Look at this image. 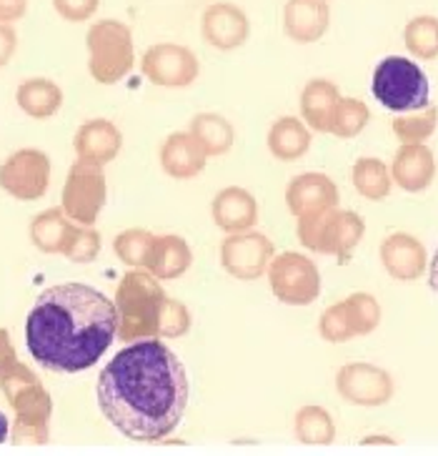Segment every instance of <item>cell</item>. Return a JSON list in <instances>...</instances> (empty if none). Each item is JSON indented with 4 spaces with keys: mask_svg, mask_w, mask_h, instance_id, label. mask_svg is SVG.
Instances as JSON below:
<instances>
[{
    "mask_svg": "<svg viewBox=\"0 0 438 456\" xmlns=\"http://www.w3.org/2000/svg\"><path fill=\"white\" fill-rule=\"evenodd\" d=\"M73 226L76 221L63 211V206H53L30 221V241L43 254H63Z\"/></svg>",
    "mask_w": 438,
    "mask_h": 456,
    "instance_id": "d4e9b609",
    "label": "cell"
},
{
    "mask_svg": "<svg viewBox=\"0 0 438 456\" xmlns=\"http://www.w3.org/2000/svg\"><path fill=\"white\" fill-rule=\"evenodd\" d=\"M98 254H101V233L93 226L76 224L63 246V256L73 264H91L98 258Z\"/></svg>",
    "mask_w": 438,
    "mask_h": 456,
    "instance_id": "e575fe53",
    "label": "cell"
},
{
    "mask_svg": "<svg viewBox=\"0 0 438 456\" xmlns=\"http://www.w3.org/2000/svg\"><path fill=\"white\" fill-rule=\"evenodd\" d=\"M206 163H208L206 151L196 143V138L188 131H175L160 146V168L175 181L196 178L203 174Z\"/></svg>",
    "mask_w": 438,
    "mask_h": 456,
    "instance_id": "ffe728a7",
    "label": "cell"
},
{
    "mask_svg": "<svg viewBox=\"0 0 438 456\" xmlns=\"http://www.w3.org/2000/svg\"><path fill=\"white\" fill-rule=\"evenodd\" d=\"M336 391L353 406H384L393 399V376L369 362L345 363L336 374Z\"/></svg>",
    "mask_w": 438,
    "mask_h": 456,
    "instance_id": "8fae6325",
    "label": "cell"
},
{
    "mask_svg": "<svg viewBox=\"0 0 438 456\" xmlns=\"http://www.w3.org/2000/svg\"><path fill=\"white\" fill-rule=\"evenodd\" d=\"M428 286L438 294V248L436 254H434V258L428 261Z\"/></svg>",
    "mask_w": 438,
    "mask_h": 456,
    "instance_id": "7bdbcfd3",
    "label": "cell"
},
{
    "mask_svg": "<svg viewBox=\"0 0 438 456\" xmlns=\"http://www.w3.org/2000/svg\"><path fill=\"white\" fill-rule=\"evenodd\" d=\"M371 121V108L359 98H341L331 123V134L336 138H356Z\"/></svg>",
    "mask_w": 438,
    "mask_h": 456,
    "instance_id": "d6a6232c",
    "label": "cell"
},
{
    "mask_svg": "<svg viewBox=\"0 0 438 456\" xmlns=\"http://www.w3.org/2000/svg\"><path fill=\"white\" fill-rule=\"evenodd\" d=\"M266 276L273 296L286 306H311L320 296L323 286L319 266L308 256L296 251L273 256Z\"/></svg>",
    "mask_w": 438,
    "mask_h": 456,
    "instance_id": "52a82bcc",
    "label": "cell"
},
{
    "mask_svg": "<svg viewBox=\"0 0 438 456\" xmlns=\"http://www.w3.org/2000/svg\"><path fill=\"white\" fill-rule=\"evenodd\" d=\"M0 391L8 406L13 409V427L11 439L18 446L51 442V416H53V399L48 389L40 384L36 371L26 363H15L0 376Z\"/></svg>",
    "mask_w": 438,
    "mask_h": 456,
    "instance_id": "3957f363",
    "label": "cell"
},
{
    "mask_svg": "<svg viewBox=\"0 0 438 456\" xmlns=\"http://www.w3.org/2000/svg\"><path fill=\"white\" fill-rule=\"evenodd\" d=\"M15 101L26 116L43 121V118H51L61 110L63 91L58 83L48 81V78H30V81H23L18 86Z\"/></svg>",
    "mask_w": 438,
    "mask_h": 456,
    "instance_id": "484cf974",
    "label": "cell"
},
{
    "mask_svg": "<svg viewBox=\"0 0 438 456\" xmlns=\"http://www.w3.org/2000/svg\"><path fill=\"white\" fill-rule=\"evenodd\" d=\"M286 206L296 218L338 208V188L326 174L308 171L291 178L286 188Z\"/></svg>",
    "mask_w": 438,
    "mask_h": 456,
    "instance_id": "9a60e30c",
    "label": "cell"
},
{
    "mask_svg": "<svg viewBox=\"0 0 438 456\" xmlns=\"http://www.w3.org/2000/svg\"><path fill=\"white\" fill-rule=\"evenodd\" d=\"M51 186V159L38 148H20L0 166V188L18 201H38Z\"/></svg>",
    "mask_w": 438,
    "mask_h": 456,
    "instance_id": "9c48e42d",
    "label": "cell"
},
{
    "mask_svg": "<svg viewBox=\"0 0 438 456\" xmlns=\"http://www.w3.org/2000/svg\"><path fill=\"white\" fill-rule=\"evenodd\" d=\"M15 363H18V354H15L11 334H8V329H0V376L8 369H13Z\"/></svg>",
    "mask_w": 438,
    "mask_h": 456,
    "instance_id": "60d3db41",
    "label": "cell"
},
{
    "mask_svg": "<svg viewBox=\"0 0 438 456\" xmlns=\"http://www.w3.org/2000/svg\"><path fill=\"white\" fill-rule=\"evenodd\" d=\"M101 414L131 442H160L183 421L188 374L160 338H141L103 366L95 387Z\"/></svg>",
    "mask_w": 438,
    "mask_h": 456,
    "instance_id": "6da1fadb",
    "label": "cell"
},
{
    "mask_svg": "<svg viewBox=\"0 0 438 456\" xmlns=\"http://www.w3.org/2000/svg\"><path fill=\"white\" fill-rule=\"evenodd\" d=\"M18 48V33L11 23H0V68L8 66Z\"/></svg>",
    "mask_w": 438,
    "mask_h": 456,
    "instance_id": "ab89813d",
    "label": "cell"
},
{
    "mask_svg": "<svg viewBox=\"0 0 438 456\" xmlns=\"http://www.w3.org/2000/svg\"><path fill=\"white\" fill-rule=\"evenodd\" d=\"M371 91L376 101L393 113H411L431 106V86L418 63L401 55L384 58L373 70Z\"/></svg>",
    "mask_w": 438,
    "mask_h": 456,
    "instance_id": "5b68a950",
    "label": "cell"
},
{
    "mask_svg": "<svg viewBox=\"0 0 438 456\" xmlns=\"http://www.w3.org/2000/svg\"><path fill=\"white\" fill-rule=\"evenodd\" d=\"M293 434L305 446H328L336 442V421L323 406L308 403L296 411Z\"/></svg>",
    "mask_w": 438,
    "mask_h": 456,
    "instance_id": "83f0119b",
    "label": "cell"
},
{
    "mask_svg": "<svg viewBox=\"0 0 438 456\" xmlns=\"http://www.w3.org/2000/svg\"><path fill=\"white\" fill-rule=\"evenodd\" d=\"M28 11V0H0V23H15Z\"/></svg>",
    "mask_w": 438,
    "mask_h": 456,
    "instance_id": "b9f144b4",
    "label": "cell"
},
{
    "mask_svg": "<svg viewBox=\"0 0 438 456\" xmlns=\"http://www.w3.org/2000/svg\"><path fill=\"white\" fill-rule=\"evenodd\" d=\"M331 26V8L326 0H288L283 8V30L291 41L308 45L320 41Z\"/></svg>",
    "mask_w": 438,
    "mask_h": 456,
    "instance_id": "ac0fdd59",
    "label": "cell"
},
{
    "mask_svg": "<svg viewBox=\"0 0 438 456\" xmlns=\"http://www.w3.org/2000/svg\"><path fill=\"white\" fill-rule=\"evenodd\" d=\"M276 256L273 241L261 231L228 233L221 241V266L228 276L239 281H256L268 271L271 258Z\"/></svg>",
    "mask_w": 438,
    "mask_h": 456,
    "instance_id": "30bf717a",
    "label": "cell"
},
{
    "mask_svg": "<svg viewBox=\"0 0 438 456\" xmlns=\"http://www.w3.org/2000/svg\"><path fill=\"white\" fill-rule=\"evenodd\" d=\"M381 264H384L385 273L393 281H416L424 276V271L428 269V254L426 246L411 233H391L384 243H381Z\"/></svg>",
    "mask_w": 438,
    "mask_h": 456,
    "instance_id": "5bb4252c",
    "label": "cell"
},
{
    "mask_svg": "<svg viewBox=\"0 0 438 456\" xmlns=\"http://www.w3.org/2000/svg\"><path fill=\"white\" fill-rule=\"evenodd\" d=\"M333 208L328 211H319V214H308L298 218L296 224V236L304 248L313 251V254H323V243H326V226H328V216H331Z\"/></svg>",
    "mask_w": 438,
    "mask_h": 456,
    "instance_id": "74e56055",
    "label": "cell"
},
{
    "mask_svg": "<svg viewBox=\"0 0 438 456\" xmlns=\"http://www.w3.org/2000/svg\"><path fill=\"white\" fill-rule=\"evenodd\" d=\"M166 291L148 269H131L123 273L116 289V314H118L120 341L158 338V311Z\"/></svg>",
    "mask_w": 438,
    "mask_h": 456,
    "instance_id": "277c9868",
    "label": "cell"
},
{
    "mask_svg": "<svg viewBox=\"0 0 438 456\" xmlns=\"http://www.w3.org/2000/svg\"><path fill=\"white\" fill-rule=\"evenodd\" d=\"M391 178L406 193L426 191L436 178L434 151L426 143H401L393 161H391Z\"/></svg>",
    "mask_w": 438,
    "mask_h": 456,
    "instance_id": "2e32d148",
    "label": "cell"
},
{
    "mask_svg": "<svg viewBox=\"0 0 438 456\" xmlns=\"http://www.w3.org/2000/svg\"><path fill=\"white\" fill-rule=\"evenodd\" d=\"M268 151L279 161H298L311 148V128L296 116H286L271 126L268 131Z\"/></svg>",
    "mask_w": 438,
    "mask_h": 456,
    "instance_id": "603a6c76",
    "label": "cell"
},
{
    "mask_svg": "<svg viewBox=\"0 0 438 456\" xmlns=\"http://www.w3.org/2000/svg\"><path fill=\"white\" fill-rule=\"evenodd\" d=\"M403 43L409 53L418 61H434L438 58V18L434 15H418L409 20L403 30Z\"/></svg>",
    "mask_w": 438,
    "mask_h": 456,
    "instance_id": "f546056e",
    "label": "cell"
},
{
    "mask_svg": "<svg viewBox=\"0 0 438 456\" xmlns=\"http://www.w3.org/2000/svg\"><path fill=\"white\" fill-rule=\"evenodd\" d=\"M118 336L116 304L88 283H58L26 319L28 354L48 371L78 374L101 362Z\"/></svg>",
    "mask_w": 438,
    "mask_h": 456,
    "instance_id": "7a4b0ae2",
    "label": "cell"
},
{
    "mask_svg": "<svg viewBox=\"0 0 438 456\" xmlns=\"http://www.w3.org/2000/svg\"><path fill=\"white\" fill-rule=\"evenodd\" d=\"M188 134L196 138V143L206 151L208 159L228 153L236 141L233 123L221 113H199L188 126Z\"/></svg>",
    "mask_w": 438,
    "mask_h": 456,
    "instance_id": "4316f807",
    "label": "cell"
},
{
    "mask_svg": "<svg viewBox=\"0 0 438 456\" xmlns=\"http://www.w3.org/2000/svg\"><path fill=\"white\" fill-rule=\"evenodd\" d=\"M203 41L218 51H236L251 36V20L243 8L233 3H213L200 20Z\"/></svg>",
    "mask_w": 438,
    "mask_h": 456,
    "instance_id": "4fadbf2b",
    "label": "cell"
},
{
    "mask_svg": "<svg viewBox=\"0 0 438 456\" xmlns=\"http://www.w3.org/2000/svg\"><path fill=\"white\" fill-rule=\"evenodd\" d=\"M120 148H123V135H120L118 126L106 118L85 121L73 135V151H76L78 161L106 166V163L116 161Z\"/></svg>",
    "mask_w": 438,
    "mask_h": 456,
    "instance_id": "d6986e66",
    "label": "cell"
},
{
    "mask_svg": "<svg viewBox=\"0 0 438 456\" xmlns=\"http://www.w3.org/2000/svg\"><path fill=\"white\" fill-rule=\"evenodd\" d=\"M319 334L328 344H345V341L356 338V331L351 326L344 301H338V304H333V306L323 311V316H320L319 322Z\"/></svg>",
    "mask_w": 438,
    "mask_h": 456,
    "instance_id": "8d00e7d4",
    "label": "cell"
},
{
    "mask_svg": "<svg viewBox=\"0 0 438 456\" xmlns=\"http://www.w3.org/2000/svg\"><path fill=\"white\" fill-rule=\"evenodd\" d=\"M213 224L223 233H240L251 231L258 224V201L251 191L240 186L221 188L211 203Z\"/></svg>",
    "mask_w": 438,
    "mask_h": 456,
    "instance_id": "e0dca14e",
    "label": "cell"
},
{
    "mask_svg": "<svg viewBox=\"0 0 438 456\" xmlns=\"http://www.w3.org/2000/svg\"><path fill=\"white\" fill-rule=\"evenodd\" d=\"M191 323L193 319L186 304L166 296L158 311V338H181L191 331Z\"/></svg>",
    "mask_w": 438,
    "mask_h": 456,
    "instance_id": "d590c367",
    "label": "cell"
},
{
    "mask_svg": "<svg viewBox=\"0 0 438 456\" xmlns=\"http://www.w3.org/2000/svg\"><path fill=\"white\" fill-rule=\"evenodd\" d=\"M366 236V221L353 211H341L333 208L326 226V243H323V256H338L345 261L353 254V248L363 241Z\"/></svg>",
    "mask_w": 438,
    "mask_h": 456,
    "instance_id": "cb8c5ba5",
    "label": "cell"
},
{
    "mask_svg": "<svg viewBox=\"0 0 438 456\" xmlns=\"http://www.w3.org/2000/svg\"><path fill=\"white\" fill-rule=\"evenodd\" d=\"M108 199V181L103 166L88 161H76L70 166L63 186V211L76 224L93 226Z\"/></svg>",
    "mask_w": 438,
    "mask_h": 456,
    "instance_id": "ba28073f",
    "label": "cell"
},
{
    "mask_svg": "<svg viewBox=\"0 0 438 456\" xmlns=\"http://www.w3.org/2000/svg\"><path fill=\"white\" fill-rule=\"evenodd\" d=\"M98 5H101V0H53L55 13L68 23H83V20L93 18Z\"/></svg>",
    "mask_w": 438,
    "mask_h": 456,
    "instance_id": "f35d334b",
    "label": "cell"
},
{
    "mask_svg": "<svg viewBox=\"0 0 438 456\" xmlns=\"http://www.w3.org/2000/svg\"><path fill=\"white\" fill-rule=\"evenodd\" d=\"M85 43H88V70L93 81L113 86L134 70V33L126 23L113 18L98 20L88 30Z\"/></svg>",
    "mask_w": 438,
    "mask_h": 456,
    "instance_id": "8992f818",
    "label": "cell"
},
{
    "mask_svg": "<svg viewBox=\"0 0 438 456\" xmlns=\"http://www.w3.org/2000/svg\"><path fill=\"white\" fill-rule=\"evenodd\" d=\"M153 241H156V236L150 231H146V228H128V231H123V233L116 236L113 251H116V256H118L126 266H131V269H146Z\"/></svg>",
    "mask_w": 438,
    "mask_h": 456,
    "instance_id": "1f68e13d",
    "label": "cell"
},
{
    "mask_svg": "<svg viewBox=\"0 0 438 456\" xmlns=\"http://www.w3.org/2000/svg\"><path fill=\"white\" fill-rule=\"evenodd\" d=\"M141 70L153 86H160V88H188L191 83L199 78L200 63L196 53L186 45L156 43L143 53Z\"/></svg>",
    "mask_w": 438,
    "mask_h": 456,
    "instance_id": "7c38bea8",
    "label": "cell"
},
{
    "mask_svg": "<svg viewBox=\"0 0 438 456\" xmlns=\"http://www.w3.org/2000/svg\"><path fill=\"white\" fill-rule=\"evenodd\" d=\"M8 436H11V421H8V416L0 411V444L8 442Z\"/></svg>",
    "mask_w": 438,
    "mask_h": 456,
    "instance_id": "ee69618b",
    "label": "cell"
},
{
    "mask_svg": "<svg viewBox=\"0 0 438 456\" xmlns=\"http://www.w3.org/2000/svg\"><path fill=\"white\" fill-rule=\"evenodd\" d=\"M348 319L356 336H369L378 329L381 323V304L376 301V296L366 294V291H356L344 301Z\"/></svg>",
    "mask_w": 438,
    "mask_h": 456,
    "instance_id": "836d02e7",
    "label": "cell"
},
{
    "mask_svg": "<svg viewBox=\"0 0 438 456\" xmlns=\"http://www.w3.org/2000/svg\"><path fill=\"white\" fill-rule=\"evenodd\" d=\"M338 103H341L338 86L326 78H313L305 83L301 91V118L311 131L331 134V123Z\"/></svg>",
    "mask_w": 438,
    "mask_h": 456,
    "instance_id": "44dd1931",
    "label": "cell"
},
{
    "mask_svg": "<svg viewBox=\"0 0 438 456\" xmlns=\"http://www.w3.org/2000/svg\"><path fill=\"white\" fill-rule=\"evenodd\" d=\"M438 126V108L426 106L424 110H411V113H399L391 128L401 143H424L436 134Z\"/></svg>",
    "mask_w": 438,
    "mask_h": 456,
    "instance_id": "4dcf8cb0",
    "label": "cell"
},
{
    "mask_svg": "<svg viewBox=\"0 0 438 456\" xmlns=\"http://www.w3.org/2000/svg\"><path fill=\"white\" fill-rule=\"evenodd\" d=\"M191 264H193V251L186 239L175 233H166V236H156L146 269L160 281H173L183 276L191 269Z\"/></svg>",
    "mask_w": 438,
    "mask_h": 456,
    "instance_id": "7402d4cb",
    "label": "cell"
},
{
    "mask_svg": "<svg viewBox=\"0 0 438 456\" xmlns=\"http://www.w3.org/2000/svg\"><path fill=\"white\" fill-rule=\"evenodd\" d=\"M351 181H353V188L369 201H384L393 188L391 168L378 159H361L353 163Z\"/></svg>",
    "mask_w": 438,
    "mask_h": 456,
    "instance_id": "f1b7e54d",
    "label": "cell"
}]
</instances>
